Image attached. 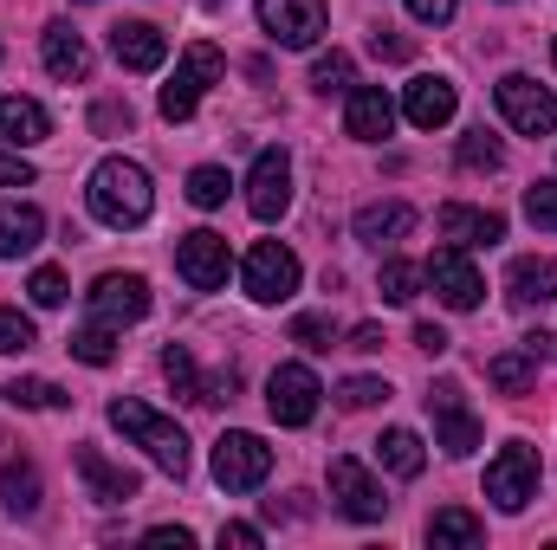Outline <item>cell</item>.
<instances>
[{
    "instance_id": "6da1fadb",
    "label": "cell",
    "mask_w": 557,
    "mask_h": 550,
    "mask_svg": "<svg viewBox=\"0 0 557 550\" xmlns=\"http://www.w3.org/2000/svg\"><path fill=\"white\" fill-rule=\"evenodd\" d=\"M85 201H91V214H98L104 227H143V221H149V208H156L149 168H143V162H124V155L98 162V168H91Z\"/></svg>"
},
{
    "instance_id": "7a4b0ae2",
    "label": "cell",
    "mask_w": 557,
    "mask_h": 550,
    "mask_svg": "<svg viewBox=\"0 0 557 550\" xmlns=\"http://www.w3.org/2000/svg\"><path fill=\"white\" fill-rule=\"evenodd\" d=\"M111 421H117V427L137 440V447L149 453V460H156V466H162V473H175V479L188 473V434H182L169 414L143 409L137 396H117V402H111Z\"/></svg>"
},
{
    "instance_id": "3957f363",
    "label": "cell",
    "mask_w": 557,
    "mask_h": 550,
    "mask_svg": "<svg viewBox=\"0 0 557 550\" xmlns=\"http://www.w3.org/2000/svg\"><path fill=\"white\" fill-rule=\"evenodd\" d=\"M227 72V59H221V46H208V39H195L188 52H182V65H175V78L162 85V117L169 124H182V117H195V104H201V91L214 85Z\"/></svg>"
},
{
    "instance_id": "277c9868",
    "label": "cell",
    "mask_w": 557,
    "mask_h": 550,
    "mask_svg": "<svg viewBox=\"0 0 557 550\" xmlns=\"http://www.w3.org/2000/svg\"><path fill=\"white\" fill-rule=\"evenodd\" d=\"M486 499L499 512H525L539 499V447H525V440L499 447V460L486 466Z\"/></svg>"
},
{
    "instance_id": "5b68a950",
    "label": "cell",
    "mask_w": 557,
    "mask_h": 550,
    "mask_svg": "<svg viewBox=\"0 0 557 550\" xmlns=\"http://www.w3.org/2000/svg\"><path fill=\"white\" fill-rule=\"evenodd\" d=\"M267 473H273V447L260 440V434H221L214 440V479L227 486V492H253V486H267Z\"/></svg>"
},
{
    "instance_id": "8992f818",
    "label": "cell",
    "mask_w": 557,
    "mask_h": 550,
    "mask_svg": "<svg viewBox=\"0 0 557 550\" xmlns=\"http://www.w3.org/2000/svg\"><path fill=\"white\" fill-rule=\"evenodd\" d=\"M493 98H499V117H506L512 130H525V137H552L557 130V91L532 85L525 72H506Z\"/></svg>"
},
{
    "instance_id": "52a82bcc",
    "label": "cell",
    "mask_w": 557,
    "mask_h": 550,
    "mask_svg": "<svg viewBox=\"0 0 557 550\" xmlns=\"http://www.w3.org/2000/svg\"><path fill=\"white\" fill-rule=\"evenodd\" d=\"M240 278H247V298H253V304H285V298L298 291V253L278 247V240H260V247L247 253Z\"/></svg>"
},
{
    "instance_id": "ba28073f",
    "label": "cell",
    "mask_w": 557,
    "mask_h": 550,
    "mask_svg": "<svg viewBox=\"0 0 557 550\" xmlns=\"http://www.w3.org/2000/svg\"><path fill=\"white\" fill-rule=\"evenodd\" d=\"M421 278L434 285V298H441L447 311H473V304L486 298V278H480V266L467 260V247H441V253L421 266Z\"/></svg>"
},
{
    "instance_id": "9c48e42d",
    "label": "cell",
    "mask_w": 557,
    "mask_h": 550,
    "mask_svg": "<svg viewBox=\"0 0 557 550\" xmlns=\"http://www.w3.org/2000/svg\"><path fill=\"white\" fill-rule=\"evenodd\" d=\"M260 26L273 33L278 46L305 52V46H318V39H324L331 13H324V0H260Z\"/></svg>"
},
{
    "instance_id": "30bf717a",
    "label": "cell",
    "mask_w": 557,
    "mask_h": 550,
    "mask_svg": "<svg viewBox=\"0 0 557 550\" xmlns=\"http://www.w3.org/2000/svg\"><path fill=\"white\" fill-rule=\"evenodd\" d=\"M318 376L305 370V363H278L273 376H267V409H273L278 427H305L311 414H318Z\"/></svg>"
},
{
    "instance_id": "8fae6325",
    "label": "cell",
    "mask_w": 557,
    "mask_h": 550,
    "mask_svg": "<svg viewBox=\"0 0 557 550\" xmlns=\"http://www.w3.org/2000/svg\"><path fill=\"white\" fill-rule=\"evenodd\" d=\"M428 414H434V427H441L434 447H447L454 460H467V453L480 447V421H473V409H467L460 383H434V389H428Z\"/></svg>"
},
{
    "instance_id": "7c38bea8",
    "label": "cell",
    "mask_w": 557,
    "mask_h": 550,
    "mask_svg": "<svg viewBox=\"0 0 557 550\" xmlns=\"http://www.w3.org/2000/svg\"><path fill=\"white\" fill-rule=\"evenodd\" d=\"M247 208H253V221H278L292 208V162H285V149H260L253 155V168H247Z\"/></svg>"
},
{
    "instance_id": "4fadbf2b",
    "label": "cell",
    "mask_w": 557,
    "mask_h": 550,
    "mask_svg": "<svg viewBox=\"0 0 557 550\" xmlns=\"http://www.w3.org/2000/svg\"><path fill=\"white\" fill-rule=\"evenodd\" d=\"M175 273L188 278L195 291H221V285H227V240L208 234V227L182 234V240H175Z\"/></svg>"
},
{
    "instance_id": "5bb4252c",
    "label": "cell",
    "mask_w": 557,
    "mask_h": 550,
    "mask_svg": "<svg viewBox=\"0 0 557 550\" xmlns=\"http://www.w3.org/2000/svg\"><path fill=\"white\" fill-rule=\"evenodd\" d=\"M331 499H337V512H344V518H357V525H376V518L389 512L383 486H376L357 460H331Z\"/></svg>"
},
{
    "instance_id": "9a60e30c",
    "label": "cell",
    "mask_w": 557,
    "mask_h": 550,
    "mask_svg": "<svg viewBox=\"0 0 557 550\" xmlns=\"http://www.w3.org/2000/svg\"><path fill=\"white\" fill-rule=\"evenodd\" d=\"M91 317H104V324H137V317H149V285H143L137 273H104L98 285H91Z\"/></svg>"
},
{
    "instance_id": "2e32d148",
    "label": "cell",
    "mask_w": 557,
    "mask_h": 550,
    "mask_svg": "<svg viewBox=\"0 0 557 550\" xmlns=\"http://www.w3.org/2000/svg\"><path fill=\"white\" fill-rule=\"evenodd\" d=\"M434 227H441V240H454V247H493V240H506V221H499L493 208H467V201H447V208L434 214Z\"/></svg>"
},
{
    "instance_id": "e0dca14e",
    "label": "cell",
    "mask_w": 557,
    "mask_h": 550,
    "mask_svg": "<svg viewBox=\"0 0 557 550\" xmlns=\"http://www.w3.org/2000/svg\"><path fill=\"white\" fill-rule=\"evenodd\" d=\"M344 130L357 142H383L396 130V104H389V91L383 85H357L350 91V111H344Z\"/></svg>"
},
{
    "instance_id": "ac0fdd59",
    "label": "cell",
    "mask_w": 557,
    "mask_h": 550,
    "mask_svg": "<svg viewBox=\"0 0 557 550\" xmlns=\"http://www.w3.org/2000/svg\"><path fill=\"white\" fill-rule=\"evenodd\" d=\"M111 52H117V65H131V72H156V65L169 59V39H162L149 20H117V26H111Z\"/></svg>"
},
{
    "instance_id": "d6986e66",
    "label": "cell",
    "mask_w": 557,
    "mask_h": 550,
    "mask_svg": "<svg viewBox=\"0 0 557 550\" xmlns=\"http://www.w3.org/2000/svg\"><path fill=\"white\" fill-rule=\"evenodd\" d=\"M78 473H85L91 499H104V505H124V499H137V473H131V466H111L98 447H78Z\"/></svg>"
},
{
    "instance_id": "ffe728a7",
    "label": "cell",
    "mask_w": 557,
    "mask_h": 550,
    "mask_svg": "<svg viewBox=\"0 0 557 550\" xmlns=\"http://www.w3.org/2000/svg\"><path fill=\"white\" fill-rule=\"evenodd\" d=\"M506 298H512L519 311H532V304H552V298H557V266H552V260H539V253L512 260V273H506Z\"/></svg>"
},
{
    "instance_id": "44dd1931",
    "label": "cell",
    "mask_w": 557,
    "mask_h": 550,
    "mask_svg": "<svg viewBox=\"0 0 557 550\" xmlns=\"http://www.w3.org/2000/svg\"><path fill=\"white\" fill-rule=\"evenodd\" d=\"M46 72H52V78H65V85L91 72V46H85V33H78V26H65V20H59V26H46Z\"/></svg>"
},
{
    "instance_id": "7402d4cb",
    "label": "cell",
    "mask_w": 557,
    "mask_h": 550,
    "mask_svg": "<svg viewBox=\"0 0 557 550\" xmlns=\"http://www.w3.org/2000/svg\"><path fill=\"white\" fill-rule=\"evenodd\" d=\"M409 227H416V208H409V201H370V208L357 214V240H363V247H396Z\"/></svg>"
},
{
    "instance_id": "603a6c76",
    "label": "cell",
    "mask_w": 557,
    "mask_h": 550,
    "mask_svg": "<svg viewBox=\"0 0 557 550\" xmlns=\"http://www.w3.org/2000/svg\"><path fill=\"white\" fill-rule=\"evenodd\" d=\"M46 240V214L26 201H0V260H20Z\"/></svg>"
},
{
    "instance_id": "cb8c5ba5",
    "label": "cell",
    "mask_w": 557,
    "mask_h": 550,
    "mask_svg": "<svg viewBox=\"0 0 557 550\" xmlns=\"http://www.w3.org/2000/svg\"><path fill=\"white\" fill-rule=\"evenodd\" d=\"M403 111H409L416 130H441V124L454 117V85H447V78H416L409 98H403Z\"/></svg>"
},
{
    "instance_id": "d4e9b609",
    "label": "cell",
    "mask_w": 557,
    "mask_h": 550,
    "mask_svg": "<svg viewBox=\"0 0 557 550\" xmlns=\"http://www.w3.org/2000/svg\"><path fill=\"white\" fill-rule=\"evenodd\" d=\"M480 538H486V525H480L467 505H441V512L428 518V545L434 550H473Z\"/></svg>"
},
{
    "instance_id": "484cf974",
    "label": "cell",
    "mask_w": 557,
    "mask_h": 550,
    "mask_svg": "<svg viewBox=\"0 0 557 550\" xmlns=\"http://www.w3.org/2000/svg\"><path fill=\"white\" fill-rule=\"evenodd\" d=\"M46 130H52V117H46L33 98H0V137L13 142V149L46 142Z\"/></svg>"
},
{
    "instance_id": "4316f807",
    "label": "cell",
    "mask_w": 557,
    "mask_h": 550,
    "mask_svg": "<svg viewBox=\"0 0 557 550\" xmlns=\"http://www.w3.org/2000/svg\"><path fill=\"white\" fill-rule=\"evenodd\" d=\"M486 383H493L499 396H525V389L539 383V357L519 343V350H506V357H493V363H486Z\"/></svg>"
},
{
    "instance_id": "83f0119b",
    "label": "cell",
    "mask_w": 557,
    "mask_h": 550,
    "mask_svg": "<svg viewBox=\"0 0 557 550\" xmlns=\"http://www.w3.org/2000/svg\"><path fill=\"white\" fill-rule=\"evenodd\" d=\"M376 460H383L396 479H416L421 466H428V447H421V434H409V427H389V434L376 440Z\"/></svg>"
},
{
    "instance_id": "f1b7e54d",
    "label": "cell",
    "mask_w": 557,
    "mask_h": 550,
    "mask_svg": "<svg viewBox=\"0 0 557 550\" xmlns=\"http://www.w3.org/2000/svg\"><path fill=\"white\" fill-rule=\"evenodd\" d=\"M0 505H7V512H20V518H33V512H39V473H33V466H20V460H13V466H0Z\"/></svg>"
},
{
    "instance_id": "f546056e",
    "label": "cell",
    "mask_w": 557,
    "mask_h": 550,
    "mask_svg": "<svg viewBox=\"0 0 557 550\" xmlns=\"http://www.w3.org/2000/svg\"><path fill=\"white\" fill-rule=\"evenodd\" d=\"M65 350H72L78 363H91V370H104V363L117 357V324H104V317H98V324H85V330H72V343H65Z\"/></svg>"
},
{
    "instance_id": "4dcf8cb0",
    "label": "cell",
    "mask_w": 557,
    "mask_h": 550,
    "mask_svg": "<svg viewBox=\"0 0 557 550\" xmlns=\"http://www.w3.org/2000/svg\"><path fill=\"white\" fill-rule=\"evenodd\" d=\"M0 396H7V402H20V409H65V402H72L59 383H39V376H26V383H7Z\"/></svg>"
},
{
    "instance_id": "1f68e13d",
    "label": "cell",
    "mask_w": 557,
    "mask_h": 550,
    "mask_svg": "<svg viewBox=\"0 0 557 550\" xmlns=\"http://www.w3.org/2000/svg\"><path fill=\"white\" fill-rule=\"evenodd\" d=\"M227 188H234V182H227V168H214V162H201V168L188 175V201H195V208H221Z\"/></svg>"
},
{
    "instance_id": "d6a6232c",
    "label": "cell",
    "mask_w": 557,
    "mask_h": 550,
    "mask_svg": "<svg viewBox=\"0 0 557 550\" xmlns=\"http://www.w3.org/2000/svg\"><path fill=\"white\" fill-rule=\"evenodd\" d=\"M162 376L175 383V396H195V402H201V376H195V357H188L182 343H169V350H162Z\"/></svg>"
},
{
    "instance_id": "836d02e7",
    "label": "cell",
    "mask_w": 557,
    "mask_h": 550,
    "mask_svg": "<svg viewBox=\"0 0 557 550\" xmlns=\"http://www.w3.org/2000/svg\"><path fill=\"white\" fill-rule=\"evenodd\" d=\"M350 78H357L350 52H324V59L311 65V85H318V91H350Z\"/></svg>"
},
{
    "instance_id": "e575fe53",
    "label": "cell",
    "mask_w": 557,
    "mask_h": 550,
    "mask_svg": "<svg viewBox=\"0 0 557 550\" xmlns=\"http://www.w3.org/2000/svg\"><path fill=\"white\" fill-rule=\"evenodd\" d=\"M39 337H33V317H20V311H7L0 304V357H26Z\"/></svg>"
},
{
    "instance_id": "d590c367",
    "label": "cell",
    "mask_w": 557,
    "mask_h": 550,
    "mask_svg": "<svg viewBox=\"0 0 557 550\" xmlns=\"http://www.w3.org/2000/svg\"><path fill=\"white\" fill-rule=\"evenodd\" d=\"M416 285H421V273L409 266V260H389V266H383V278H376V291H383L389 304H409V298H416Z\"/></svg>"
},
{
    "instance_id": "8d00e7d4",
    "label": "cell",
    "mask_w": 557,
    "mask_h": 550,
    "mask_svg": "<svg viewBox=\"0 0 557 550\" xmlns=\"http://www.w3.org/2000/svg\"><path fill=\"white\" fill-rule=\"evenodd\" d=\"M499 162H506V149L486 137V130H467L460 137V168H499Z\"/></svg>"
},
{
    "instance_id": "74e56055",
    "label": "cell",
    "mask_w": 557,
    "mask_h": 550,
    "mask_svg": "<svg viewBox=\"0 0 557 550\" xmlns=\"http://www.w3.org/2000/svg\"><path fill=\"white\" fill-rule=\"evenodd\" d=\"M26 291H33L39 311H59V304H65V273H59V266H39V273L26 278Z\"/></svg>"
},
{
    "instance_id": "f35d334b",
    "label": "cell",
    "mask_w": 557,
    "mask_h": 550,
    "mask_svg": "<svg viewBox=\"0 0 557 550\" xmlns=\"http://www.w3.org/2000/svg\"><path fill=\"white\" fill-rule=\"evenodd\" d=\"M337 396H344V409H376V402H389V383H376V376H350Z\"/></svg>"
},
{
    "instance_id": "ab89813d",
    "label": "cell",
    "mask_w": 557,
    "mask_h": 550,
    "mask_svg": "<svg viewBox=\"0 0 557 550\" xmlns=\"http://www.w3.org/2000/svg\"><path fill=\"white\" fill-rule=\"evenodd\" d=\"M525 214L557 234V182H532V188H525Z\"/></svg>"
},
{
    "instance_id": "60d3db41",
    "label": "cell",
    "mask_w": 557,
    "mask_h": 550,
    "mask_svg": "<svg viewBox=\"0 0 557 550\" xmlns=\"http://www.w3.org/2000/svg\"><path fill=\"white\" fill-rule=\"evenodd\" d=\"M131 124H137V111L117 104V98H104V104L91 111V130H98V137H117V130H131Z\"/></svg>"
},
{
    "instance_id": "b9f144b4",
    "label": "cell",
    "mask_w": 557,
    "mask_h": 550,
    "mask_svg": "<svg viewBox=\"0 0 557 550\" xmlns=\"http://www.w3.org/2000/svg\"><path fill=\"white\" fill-rule=\"evenodd\" d=\"M292 343H305V350H331V343H337V324H331V317H298V324H292Z\"/></svg>"
},
{
    "instance_id": "7bdbcfd3",
    "label": "cell",
    "mask_w": 557,
    "mask_h": 550,
    "mask_svg": "<svg viewBox=\"0 0 557 550\" xmlns=\"http://www.w3.org/2000/svg\"><path fill=\"white\" fill-rule=\"evenodd\" d=\"M33 182V162L20 149H0V188H26Z\"/></svg>"
},
{
    "instance_id": "ee69618b",
    "label": "cell",
    "mask_w": 557,
    "mask_h": 550,
    "mask_svg": "<svg viewBox=\"0 0 557 550\" xmlns=\"http://www.w3.org/2000/svg\"><path fill=\"white\" fill-rule=\"evenodd\" d=\"M409 13L421 26H441V20H454V0H409Z\"/></svg>"
},
{
    "instance_id": "f6af8a7d",
    "label": "cell",
    "mask_w": 557,
    "mask_h": 550,
    "mask_svg": "<svg viewBox=\"0 0 557 550\" xmlns=\"http://www.w3.org/2000/svg\"><path fill=\"white\" fill-rule=\"evenodd\" d=\"M370 46H376L383 59H409V39H403V33H389V26H376V33H370Z\"/></svg>"
},
{
    "instance_id": "bcb514c9",
    "label": "cell",
    "mask_w": 557,
    "mask_h": 550,
    "mask_svg": "<svg viewBox=\"0 0 557 550\" xmlns=\"http://www.w3.org/2000/svg\"><path fill=\"white\" fill-rule=\"evenodd\" d=\"M221 545H240V550H260V525H221Z\"/></svg>"
},
{
    "instance_id": "7dc6e473",
    "label": "cell",
    "mask_w": 557,
    "mask_h": 550,
    "mask_svg": "<svg viewBox=\"0 0 557 550\" xmlns=\"http://www.w3.org/2000/svg\"><path fill=\"white\" fill-rule=\"evenodd\" d=\"M416 343L428 357H441V350H447V330H441V324H416Z\"/></svg>"
},
{
    "instance_id": "c3c4849f",
    "label": "cell",
    "mask_w": 557,
    "mask_h": 550,
    "mask_svg": "<svg viewBox=\"0 0 557 550\" xmlns=\"http://www.w3.org/2000/svg\"><path fill=\"white\" fill-rule=\"evenodd\" d=\"M149 545H195V532H188V525H156Z\"/></svg>"
},
{
    "instance_id": "681fc988",
    "label": "cell",
    "mask_w": 557,
    "mask_h": 550,
    "mask_svg": "<svg viewBox=\"0 0 557 550\" xmlns=\"http://www.w3.org/2000/svg\"><path fill=\"white\" fill-rule=\"evenodd\" d=\"M350 350H383V330H376V324H357V330H350Z\"/></svg>"
},
{
    "instance_id": "f907efd6",
    "label": "cell",
    "mask_w": 557,
    "mask_h": 550,
    "mask_svg": "<svg viewBox=\"0 0 557 550\" xmlns=\"http://www.w3.org/2000/svg\"><path fill=\"white\" fill-rule=\"evenodd\" d=\"M201 7H221V0H201Z\"/></svg>"
},
{
    "instance_id": "816d5d0a",
    "label": "cell",
    "mask_w": 557,
    "mask_h": 550,
    "mask_svg": "<svg viewBox=\"0 0 557 550\" xmlns=\"http://www.w3.org/2000/svg\"><path fill=\"white\" fill-rule=\"evenodd\" d=\"M552 59H557V46H552Z\"/></svg>"
}]
</instances>
